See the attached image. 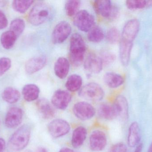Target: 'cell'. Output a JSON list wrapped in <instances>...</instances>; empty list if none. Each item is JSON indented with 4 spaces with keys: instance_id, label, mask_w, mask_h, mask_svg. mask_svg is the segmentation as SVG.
I'll return each instance as SVG.
<instances>
[{
    "instance_id": "35",
    "label": "cell",
    "mask_w": 152,
    "mask_h": 152,
    "mask_svg": "<svg viewBox=\"0 0 152 152\" xmlns=\"http://www.w3.org/2000/svg\"><path fill=\"white\" fill-rule=\"evenodd\" d=\"M11 66L10 59L6 57L0 59V76H3L7 72Z\"/></svg>"
},
{
    "instance_id": "23",
    "label": "cell",
    "mask_w": 152,
    "mask_h": 152,
    "mask_svg": "<svg viewBox=\"0 0 152 152\" xmlns=\"http://www.w3.org/2000/svg\"><path fill=\"white\" fill-rule=\"evenodd\" d=\"M87 131L83 126H79L74 130L71 139V144L74 148L80 147L86 138Z\"/></svg>"
},
{
    "instance_id": "38",
    "label": "cell",
    "mask_w": 152,
    "mask_h": 152,
    "mask_svg": "<svg viewBox=\"0 0 152 152\" xmlns=\"http://www.w3.org/2000/svg\"><path fill=\"white\" fill-rule=\"evenodd\" d=\"M6 144L3 138L0 137V152H3L5 150Z\"/></svg>"
},
{
    "instance_id": "40",
    "label": "cell",
    "mask_w": 152,
    "mask_h": 152,
    "mask_svg": "<svg viewBox=\"0 0 152 152\" xmlns=\"http://www.w3.org/2000/svg\"><path fill=\"white\" fill-rule=\"evenodd\" d=\"M59 152H75L73 150L69 148H64L63 149H61Z\"/></svg>"
},
{
    "instance_id": "8",
    "label": "cell",
    "mask_w": 152,
    "mask_h": 152,
    "mask_svg": "<svg viewBox=\"0 0 152 152\" xmlns=\"http://www.w3.org/2000/svg\"><path fill=\"white\" fill-rule=\"evenodd\" d=\"M49 134L54 138H59L66 135L70 131L69 124L66 120L56 119L51 121L48 125Z\"/></svg>"
},
{
    "instance_id": "28",
    "label": "cell",
    "mask_w": 152,
    "mask_h": 152,
    "mask_svg": "<svg viewBox=\"0 0 152 152\" xmlns=\"http://www.w3.org/2000/svg\"><path fill=\"white\" fill-rule=\"evenodd\" d=\"M126 5L129 10H141L152 7V0H128L126 1Z\"/></svg>"
},
{
    "instance_id": "18",
    "label": "cell",
    "mask_w": 152,
    "mask_h": 152,
    "mask_svg": "<svg viewBox=\"0 0 152 152\" xmlns=\"http://www.w3.org/2000/svg\"><path fill=\"white\" fill-rule=\"evenodd\" d=\"M133 43L121 39L120 41L119 57L121 64L127 66L129 63Z\"/></svg>"
},
{
    "instance_id": "2",
    "label": "cell",
    "mask_w": 152,
    "mask_h": 152,
    "mask_svg": "<svg viewBox=\"0 0 152 152\" xmlns=\"http://www.w3.org/2000/svg\"><path fill=\"white\" fill-rule=\"evenodd\" d=\"M31 135V129L28 125L19 128L10 137L8 142L9 148L13 151H22L28 144Z\"/></svg>"
},
{
    "instance_id": "7",
    "label": "cell",
    "mask_w": 152,
    "mask_h": 152,
    "mask_svg": "<svg viewBox=\"0 0 152 152\" xmlns=\"http://www.w3.org/2000/svg\"><path fill=\"white\" fill-rule=\"evenodd\" d=\"M72 32V27L67 21H63L58 23L53 29L52 34L53 43L58 44L64 43Z\"/></svg>"
},
{
    "instance_id": "4",
    "label": "cell",
    "mask_w": 152,
    "mask_h": 152,
    "mask_svg": "<svg viewBox=\"0 0 152 152\" xmlns=\"http://www.w3.org/2000/svg\"><path fill=\"white\" fill-rule=\"evenodd\" d=\"M79 96L85 100L91 101H99L104 96V92L102 87L97 83H88L80 90Z\"/></svg>"
},
{
    "instance_id": "33",
    "label": "cell",
    "mask_w": 152,
    "mask_h": 152,
    "mask_svg": "<svg viewBox=\"0 0 152 152\" xmlns=\"http://www.w3.org/2000/svg\"><path fill=\"white\" fill-rule=\"evenodd\" d=\"M119 30L115 27L110 28L106 34L107 41L112 44H115L120 42L121 38Z\"/></svg>"
},
{
    "instance_id": "11",
    "label": "cell",
    "mask_w": 152,
    "mask_h": 152,
    "mask_svg": "<svg viewBox=\"0 0 152 152\" xmlns=\"http://www.w3.org/2000/svg\"><path fill=\"white\" fill-rule=\"evenodd\" d=\"M72 100V96L67 91L64 90H57L51 98L52 105L60 110H65Z\"/></svg>"
},
{
    "instance_id": "6",
    "label": "cell",
    "mask_w": 152,
    "mask_h": 152,
    "mask_svg": "<svg viewBox=\"0 0 152 152\" xmlns=\"http://www.w3.org/2000/svg\"><path fill=\"white\" fill-rule=\"evenodd\" d=\"M74 23L80 31L88 32L94 26V17L87 10H81L75 15Z\"/></svg>"
},
{
    "instance_id": "24",
    "label": "cell",
    "mask_w": 152,
    "mask_h": 152,
    "mask_svg": "<svg viewBox=\"0 0 152 152\" xmlns=\"http://www.w3.org/2000/svg\"><path fill=\"white\" fill-rule=\"evenodd\" d=\"M98 113L100 117L105 120H112L118 117L113 104L110 105L108 104H101L98 109Z\"/></svg>"
},
{
    "instance_id": "14",
    "label": "cell",
    "mask_w": 152,
    "mask_h": 152,
    "mask_svg": "<svg viewBox=\"0 0 152 152\" xmlns=\"http://www.w3.org/2000/svg\"><path fill=\"white\" fill-rule=\"evenodd\" d=\"M84 66L88 72L97 74L102 71L103 64L100 56L94 53H90L84 61Z\"/></svg>"
},
{
    "instance_id": "37",
    "label": "cell",
    "mask_w": 152,
    "mask_h": 152,
    "mask_svg": "<svg viewBox=\"0 0 152 152\" xmlns=\"http://www.w3.org/2000/svg\"><path fill=\"white\" fill-rule=\"evenodd\" d=\"M8 25V21L6 15L0 10V30L4 29Z\"/></svg>"
},
{
    "instance_id": "21",
    "label": "cell",
    "mask_w": 152,
    "mask_h": 152,
    "mask_svg": "<svg viewBox=\"0 0 152 152\" xmlns=\"http://www.w3.org/2000/svg\"><path fill=\"white\" fill-rule=\"evenodd\" d=\"M103 80L105 84L111 88L119 87L124 82V78L121 75L113 72L106 73L104 76Z\"/></svg>"
},
{
    "instance_id": "26",
    "label": "cell",
    "mask_w": 152,
    "mask_h": 152,
    "mask_svg": "<svg viewBox=\"0 0 152 152\" xmlns=\"http://www.w3.org/2000/svg\"><path fill=\"white\" fill-rule=\"evenodd\" d=\"M83 79L79 75L73 74L68 78L66 83V88L68 91L75 92L81 88Z\"/></svg>"
},
{
    "instance_id": "25",
    "label": "cell",
    "mask_w": 152,
    "mask_h": 152,
    "mask_svg": "<svg viewBox=\"0 0 152 152\" xmlns=\"http://www.w3.org/2000/svg\"><path fill=\"white\" fill-rule=\"evenodd\" d=\"M20 94L18 90L12 87H6L2 93L4 101L9 104H14L20 99Z\"/></svg>"
},
{
    "instance_id": "41",
    "label": "cell",
    "mask_w": 152,
    "mask_h": 152,
    "mask_svg": "<svg viewBox=\"0 0 152 152\" xmlns=\"http://www.w3.org/2000/svg\"><path fill=\"white\" fill-rule=\"evenodd\" d=\"M36 152H48L47 150L44 147H40L37 148Z\"/></svg>"
},
{
    "instance_id": "42",
    "label": "cell",
    "mask_w": 152,
    "mask_h": 152,
    "mask_svg": "<svg viewBox=\"0 0 152 152\" xmlns=\"http://www.w3.org/2000/svg\"><path fill=\"white\" fill-rule=\"evenodd\" d=\"M152 152V142L151 143V145H150V146H149L148 152Z\"/></svg>"
},
{
    "instance_id": "43",
    "label": "cell",
    "mask_w": 152,
    "mask_h": 152,
    "mask_svg": "<svg viewBox=\"0 0 152 152\" xmlns=\"http://www.w3.org/2000/svg\"><path fill=\"white\" fill-rule=\"evenodd\" d=\"M32 152V151H26V152Z\"/></svg>"
},
{
    "instance_id": "3",
    "label": "cell",
    "mask_w": 152,
    "mask_h": 152,
    "mask_svg": "<svg viewBox=\"0 0 152 152\" xmlns=\"http://www.w3.org/2000/svg\"><path fill=\"white\" fill-rule=\"evenodd\" d=\"M50 6L43 2H39L31 9L28 15V21L33 26H40L50 18Z\"/></svg>"
},
{
    "instance_id": "31",
    "label": "cell",
    "mask_w": 152,
    "mask_h": 152,
    "mask_svg": "<svg viewBox=\"0 0 152 152\" xmlns=\"http://www.w3.org/2000/svg\"><path fill=\"white\" fill-rule=\"evenodd\" d=\"M34 2L33 1H14L12 3V8L17 12L24 13L27 11Z\"/></svg>"
},
{
    "instance_id": "30",
    "label": "cell",
    "mask_w": 152,
    "mask_h": 152,
    "mask_svg": "<svg viewBox=\"0 0 152 152\" xmlns=\"http://www.w3.org/2000/svg\"><path fill=\"white\" fill-rule=\"evenodd\" d=\"M26 24L22 19L16 18L12 20L10 25V30L13 32L17 36H19L25 30Z\"/></svg>"
},
{
    "instance_id": "27",
    "label": "cell",
    "mask_w": 152,
    "mask_h": 152,
    "mask_svg": "<svg viewBox=\"0 0 152 152\" xmlns=\"http://www.w3.org/2000/svg\"><path fill=\"white\" fill-rule=\"evenodd\" d=\"M18 36L11 30L5 31L2 33L1 37V43L4 49L9 50L11 49L16 40Z\"/></svg>"
},
{
    "instance_id": "12",
    "label": "cell",
    "mask_w": 152,
    "mask_h": 152,
    "mask_svg": "<svg viewBox=\"0 0 152 152\" xmlns=\"http://www.w3.org/2000/svg\"><path fill=\"white\" fill-rule=\"evenodd\" d=\"M107 143L106 135L101 130H95L90 136L89 146L93 151L99 152L103 151L106 147Z\"/></svg>"
},
{
    "instance_id": "5",
    "label": "cell",
    "mask_w": 152,
    "mask_h": 152,
    "mask_svg": "<svg viewBox=\"0 0 152 152\" xmlns=\"http://www.w3.org/2000/svg\"><path fill=\"white\" fill-rule=\"evenodd\" d=\"M94 7L98 14L111 20L117 19L119 14L118 7L113 5L111 1L109 0L95 1Z\"/></svg>"
},
{
    "instance_id": "9",
    "label": "cell",
    "mask_w": 152,
    "mask_h": 152,
    "mask_svg": "<svg viewBox=\"0 0 152 152\" xmlns=\"http://www.w3.org/2000/svg\"><path fill=\"white\" fill-rule=\"evenodd\" d=\"M73 111L75 116L82 120L91 119L96 113L94 108L90 104L85 101L76 103L73 107Z\"/></svg>"
},
{
    "instance_id": "32",
    "label": "cell",
    "mask_w": 152,
    "mask_h": 152,
    "mask_svg": "<svg viewBox=\"0 0 152 152\" xmlns=\"http://www.w3.org/2000/svg\"><path fill=\"white\" fill-rule=\"evenodd\" d=\"M80 5V1L77 0H70L66 2L65 4V11L68 16L69 17L75 15L78 12Z\"/></svg>"
},
{
    "instance_id": "19",
    "label": "cell",
    "mask_w": 152,
    "mask_h": 152,
    "mask_svg": "<svg viewBox=\"0 0 152 152\" xmlns=\"http://www.w3.org/2000/svg\"><path fill=\"white\" fill-rule=\"evenodd\" d=\"M141 140V133L138 123L134 122L129 126L128 135L127 143L129 146L131 148L139 144Z\"/></svg>"
},
{
    "instance_id": "1",
    "label": "cell",
    "mask_w": 152,
    "mask_h": 152,
    "mask_svg": "<svg viewBox=\"0 0 152 152\" xmlns=\"http://www.w3.org/2000/svg\"><path fill=\"white\" fill-rule=\"evenodd\" d=\"M86 50L84 39L78 33L71 36L69 46V59L74 66H79L83 62Z\"/></svg>"
},
{
    "instance_id": "17",
    "label": "cell",
    "mask_w": 152,
    "mask_h": 152,
    "mask_svg": "<svg viewBox=\"0 0 152 152\" xmlns=\"http://www.w3.org/2000/svg\"><path fill=\"white\" fill-rule=\"evenodd\" d=\"M69 68L70 64L69 60L65 57H60L54 64V73L59 78L64 79L68 75Z\"/></svg>"
},
{
    "instance_id": "15",
    "label": "cell",
    "mask_w": 152,
    "mask_h": 152,
    "mask_svg": "<svg viewBox=\"0 0 152 152\" xmlns=\"http://www.w3.org/2000/svg\"><path fill=\"white\" fill-rule=\"evenodd\" d=\"M47 58L40 55L29 59L25 65V70L28 74L32 75L43 68L47 63Z\"/></svg>"
},
{
    "instance_id": "10",
    "label": "cell",
    "mask_w": 152,
    "mask_h": 152,
    "mask_svg": "<svg viewBox=\"0 0 152 152\" xmlns=\"http://www.w3.org/2000/svg\"><path fill=\"white\" fill-rule=\"evenodd\" d=\"M140 26L137 19L128 21L123 27L121 39L133 43L139 32Z\"/></svg>"
},
{
    "instance_id": "16",
    "label": "cell",
    "mask_w": 152,
    "mask_h": 152,
    "mask_svg": "<svg viewBox=\"0 0 152 152\" xmlns=\"http://www.w3.org/2000/svg\"><path fill=\"white\" fill-rule=\"evenodd\" d=\"M113 106L117 112L118 117L126 121L129 118V106L127 100L125 96L119 95L115 99Z\"/></svg>"
},
{
    "instance_id": "34",
    "label": "cell",
    "mask_w": 152,
    "mask_h": 152,
    "mask_svg": "<svg viewBox=\"0 0 152 152\" xmlns=\"http://www.w3.org/2000/svg\"><path fill=\"white\" fill-rule=\"evenodd\" d=\"M103 64L105 66L111 65L116 60V56L114 54L109 51H104L102 52L100 56Z\"/></svg>"
},
{
    "instance_id": "36",
    "label": "cell",
    "mask_w": 152,
    "mask_h": 152,
    "mask_svg": "<svg viewBox=\"0 0 152 152\" xmlns=\"http://www.w3.org/2000/svg\"><path fill=\"white\" fill-rule=\"evenodd\" d=\"M127 148L124 144L122 143L116 144L113 145L109 152H127Z\"/></svg>"
},
{
    "instance_id": "20",
    "label": "cell",
    "mask_w": 152,
    "mask_h": 152,
    "mask_svg": "<svg viewBox=\"0 0 152 152\" xmlns=\"http://www.w3.org/2000/svg\"><path fill=\"white\" fill-rule=\"evenodd\" d=\"M37 107L42 117L45 119H50L54 117L55 111L49 101L42 98L37 102Z\"/></svg>"
},
{
    "instance_id": "13",
    "label": "cell",
    "mask_w": 152,
    "mask_h": 152,
    "mask_svg": "<svg viewBox=\"0 0 152 152\" xmlns=\"http://www.w3.org/2000/svg\"><path fill=\"white\" fill-rule=\"evenodd\" d=\"M23 116V111L21 109L17 107H11L7 112L5 117V126L8 128H16L21 124Z\"/></svg>"
},
{
    "instance_id": "22",
    "label": "cell",
    "mask_w": 152,
    "mask_h": 152,
    "mask_svg": "<svg viewBox=\"0 0 152 152\" xmlns=\"http://www.w3.org/2000/svg\"><path fill=\"white\" fill-rule=\"evenodd\" d=\"M40 93V88L34 84L26 85L22 90L23 98L28 102H32L37 100Z\"/></svg>"
},
{
    "instance_id": "29",
    "label": "cell",
    "mask_w": 152,
    "mask_h": 152,
    "mask_svg": "<svg viewBox=\"0 0 152 152\" xmlns=\"http://www.w3.org/2000/svg\"><path fill=\"white\" fill-rule=\"evenodd\" d=\"M104 36L103 29L99 26H95L88 31V39L92 43H98L103 40Z\"/></svg>"
},
{
    "instance_id": "39",
    "label": "cell",
    "mask_w": 152,
    "mask_h": 152,
    "mask_svg": "<svg viewBox=\"0 0 152 152\" xmlns=\"http://www.w3.org/2000/svg\"><path fill=\"white\" fill-rule=\"evenodd\" d=\"M143 149V144H139L137 146L134 152H142Z\"/></svg>"
}]
</instances>
